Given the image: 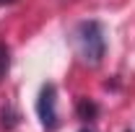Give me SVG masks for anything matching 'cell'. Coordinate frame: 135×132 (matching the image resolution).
Segmentation results:
<instances>
[{
  "instance_id": "6da1fadb",
  "label": "cell",
  "mask_w": 135,
  "mask_h": 132,
  "mask_svg": "<svg viewBox=\"0 0 135 132\" xmlns=\"http://www.w3.org/2000/svg\"><path fill=\"white\" fill-rule=\"evenodd\" d=\"M73 42H75V49L81 54L86 65L96 67L107 54V36H104V26L101 21L91 18V21H81L73 31Z\"/></svg>"
},
{
  "instance_id": "7a4b0ae2",
  "label": "cell",
  "mask_w": 135,
  "mask_h": 132,
  "mask_svg": "<svg viewBox=\"0 0 135 132\" xmlns=\"http://www.w3.org/2000/svg\"><path fill=\"white\" fill-rule=\"evenodd\" d=\"M36 116L44 132H55L60 127V114H57V88L55 83H44L36 96Z\"/></svg>"
},
{
  "instance_id": "3957f363",
  "label": "cell",
  "mask_w": 135,
  "mask_h": 132,
  "mask_svg": "<svg viewBox=\"0 0 135 132\" xmlns=\"http://www.w3.org/2000/svg\"><path fill=\"white\" fill-rule=\"evenodd\" d=\"M75 114H78V119L81 122H94L96 116H99V104L94 99H78V104H75Z\"/></svg>"
},
{
  "instance_id": "277c9868",
  "label": "cell",
  "mask_w": 135,
  "mask_h": 132,
  "mask_svg": "<svg viewBox=\"0 0 135 132\" xmlns=\"http://www.w3.org/2000/svg\"><path fill=\"white\" fill-rule=\"evenodd\" d=\"M21 124V114H18L16 109L11 106V104H5V106H0V130L5 132H13Z\"/></svg>"
},
{
  "instance_id": "5b68a950",
  "label": "cell",
  "mask_w": 135,
  "mask_h": 132,
  "mask_svg": "<svg viewBox=\"0 0 135 132\" xmlns=\"http://www.w3.org/2000/svg\"><path fill=\"white\" fill-rule=\"evenodd\" d=\"M8 70H11V47L0 42V80L8 75Z\"/></svg>"
},
{
  "instance_id": "8992f818",
  "label": "cell",
  "mask_w": 135,
  "mask_h": 132,
  "mask_svg": "<svg viewBox=\"0 0 135 132\" xmlns=\"http://www.w3.org/2000/svg\"><path fill=\"white\" fill-rule=\"evenodd\" d=\"M11 3H16V0H0V5H11Z\"/></svg>"
},
{
  "instance_id": "52a82bcc",
  "label": "cell",
  "mask_w": 135,
  "mask_h": 132,
  "mask_svg": "<svg viewBox=\"0 0 135 132\" xmlns=\"http://www.w3.org/2000/svg\"><path fill=\"white\" fill-rule=\"evenodd\" d=\"M81 132H94V130H91V127H83V130H81Z\"/></svg>"
},
{
  "instance_id": "ba28073f",
  "label": "cell",
  "mask_w": 135,
  "mask_h": 132,
  "mask_svg": "<svg viewBox=\"0 0 135 132\" xmlns=\"http://www.w3.org/2000/svg\"><path fill=\"white\" fill-rule=\"evenodd\" d=\"M125 132H130V130H125Z\"/></svg>"
}]
</instances>
